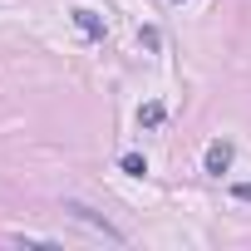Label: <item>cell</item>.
I'll return each mask as SVG.
<instances>
[{
  "instance_id": "1",
  "label": "cell",
  "mask_w": 251,
  "mask_h": 251,
  "mask_svg": "<svg viewBox=\"0 0 251 251\" xmlns=\"http://www.w3.org/2000/svg\"><path fill=\"white\" fill-rule=\"evenodd\" d=\"M64 212H69V217H74V222H84V226H89V231H99V236H103V241H118V246H123V241H128V236H123V231H118V226H113V222H108V217H103V212H94V207H84V202H74V197H69V202H64Z\"/></svg>"
},
{
  "instance_id": "2",
  "label": "cell",
  "mask_w": 251,
  "mask_h": 251,
  "mask_svg": "<svg viewBox=\"0 0 251 251\" xmlns=\"http://www.w3.org/2000/svg\"><path fill=\"white\" fill-rule=\"evenodd\" d=\"M202 168H207L212 177H222V173L231 168V143H212V148H207V158H202Z\"/></svg>"
},
{
  "instance_id": "3",
  "label": "cell",
  "mask_w": 251,
  "mask_h": 251,
  "mask_svg": "<svg viewBox=\"0 0 251 251\" xmlns=\"http://www.w3.org/2000/svg\"><path fill=\"white\" fill-rule=\"evenodd\" d=\"M74 25H79V30H84L89 40H103V20H99V15H94L89 5H79V10H74Z\"/></svg>"
},
{
  "instance_id": "4",
  "label": "cell",
  "mask_w": 251,
  "mask_h": 251,
  "mask_svg": "<svg viewBox=\"0 0 251 251\" xmlns=\"http://www.w3.org/2000/svg\"><path fill=\"white\" fill-rule=\"evenodd\" d=\"M163 118H168V108H163V103H143V108H138V123H143V128H158Z\"/></svg>"
},
{
  "instance_id": "5",
  "label": "cell",
  "mask_w": 251,
  "mask_h": 251,
  "mask_svg": "<svg viewBox=\"0 0 251 251\" xmlns=\"http://www.w3.org/2000/svg\"><path fill=\"white\" fill-rule=\"evenodd\" d=\"M123 173H128V177H143V173H148V163H143L138 153H123Z\"/></svg>"
},
{
  "instance_id": "6",
  "label": "cell",
  "mask_w": 251,
  "mask_h": 251,
  "mask_svg": "<svg viewBox=\"0 0 251 251\" xmlns=\"http://www.w3.org/2000/svg\"><path fill=\"white\" fill-rule=\"evenodd\" d=\"M138 45H143V50H163V35H158L153 25H143V30H138Z\"/></svg>"
},
{
  "instance_id": "7",
  "label": "cell",
  "mask_w": 251,
  "mask_h": 251,
  "mask_svg": "<svg viewBox=\"0 0 251 251\" xmlns=\"http://www.w3.org/2000/svg\"><path fill=\"white\" fill-rule=\"evenodd\" d=\"M231 197H236V202H251V182H236V187H231Z\"/></svg>"
},
{
  "instance_id": "8",
  "label": "cell",
  "mask_w": 251,
  "mask_h": 251,
  "mask_svg": "<svg viewBox=\"0 0 251 251\" xmlns=\"http://www.w3.org/2000/svg\"><path fill=\"white\" fill-rule=\"evenodd\" d=\"M173 5H182V0H173Z\"/></svg>"
}]
</instances>
